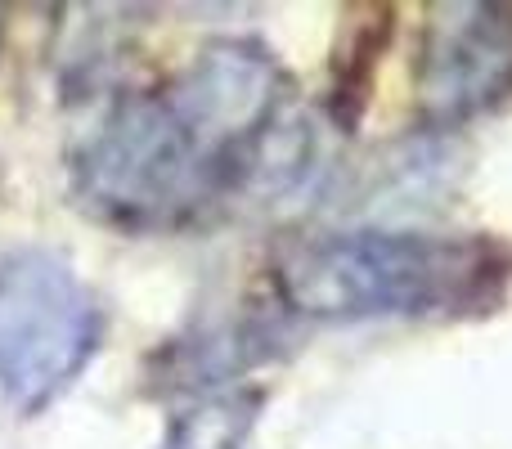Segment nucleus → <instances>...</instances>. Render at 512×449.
Instances as JSON below:
<instances>
[{
	"label": "nucleus",
	"mask_w": 512,
	"mask_h": 449,
	"mask_svg": "<svg viewBox=\"0 0 512 449\" xmlns=\"http://www.w3.org/2000/svg\"><path fill=\"white\" fill-rule=\"evenodd\" d=\"M261 405L265 391L256 387H234L221 391V396H207L171 423L162 449H243L256 418H261Z\"/></svg>",
	"instance_id": "5"
},
{
	"label": "nucleus",
	"mask_w": 512,
	"mask_h": 449,
	"mask_svg": "<svg viewBox=\"0 0 512 449\" xmlns=\"http://www.w3.org/2000/svg\"><path fill=\"white\" fill-rule=\"evenodd\" d=\"M81 207L117 229H167L221 198V176L162 95H126L72 153Z\"/></svg>",
	"instance_id": "2"
},
{
	"label": "nucleus",
	"mask_w": 512,
	"mask_h": 449,
	"mask_svg": "<svg viewBox=\"0 0 512 449\" xmlns=\"http://www.w3.org/2000/svg\"><path fill=\"white\" fill-rule=\"evenodd\" d=\"M0 36H5V9H0Z\"/></svg>",
	"instance_id": "6"
},
{
	"label": "nucleus",
	"mask_w": 512,
	"mask_h": 449,
	"mask_svg": "<svg viewBox=\"0 0 512 449\" xmlns=\"http://www.w3.org/2000/svg\"><path fill=\"white\" fill-rule=\"evenodd\" d=\"M512 95V5H432L418 45V104L454 126Z\"/></svg>",
	"instance_id": "4"
},
{
	"label": "nucleus",
	"mask_w": 512,
	"mask_h": 449,
	"mask_svg": "<svg viewBox=\"0 0 512 449\" xmlns=\"http://www.w3.org/2000/svg\"><path fill=\"white\" fill-rule=\"evenodd\" d=\"M104 319L68 256L14 247L0 261V396L41 414L99 351Z\"/></svg>",
	"instance_id": "3"
},
{
	"label": "nucleus",
	"mask_w": 512,
	"mask_h": 449,
	"mask_svg": "<svg viewBox=\"0 0 512 449\" xmlns=\"http://www.w3.org/2000/svg\"><path fill=\"white\" fill-rule=\"evenodd\" d=\"M270 279L283 306L324 324L459 319L504 301L512 252L486 234L328 229L288 238Z\"/></svg>",
	"instance_id": "1"
}]
</instances>
